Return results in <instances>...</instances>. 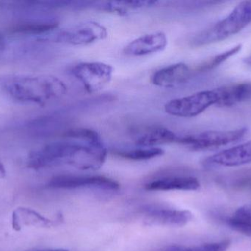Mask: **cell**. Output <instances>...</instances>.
<instances>
[{
  "mask_svg": "<svg viewBox=\"0 0 251 251\" xmlns=\"http://www.w3.org/2000/svg\"><path fill=\"white\" fill-rule=\"evenodd\" d=\"M0 88L18 102L44 105L63 97L66 84L52 75H10L0 78Z\"/></svg>",
  "mask_w": 251,
  "mask_h": 251,
  "instance_id": "1",
  "label": "cell"
},
{
  "mask_svg": "<svg viewBox=\"0 0 251 251\" xmlns=\"http://www.w3.org/2000/svg\"><path fill=\"white\" fill-rule=\"evenodd\" d=\"M251 22V1H242L226 17L193 37L191 44L194 47H201L223 41L238 33Z\"/></svg>",
  "mask_w": 251,
  "mask_h": 251,
  "instance_id": "2",
  "label": "cell"
},
{
  "mask_svg": "<svg viewBox=\"0 0 251 251\" xmlns=\"http://www.w3.org/2000/svg\"><path fill=\"white\" fill-rule=\"evenodd\" d=\"M108 35L107 28L97 22L88 21L76 24L64 29H54L38 39L64 43L75 46H85L105 39Z\"/></svg>",
  "mask_w": 251,
  "mask_h": 251,
  "instance_id": "3",
  "label": "cell"
},
{
  "mask_svg": "<svg viewBox=\"0 0 251 251\" xmlns=\"http://www.w3.org/2000/svg\"><path fill=\"white\" fill-rule=\"evenodd\" d=\"M247 134L246 128L231 131H202L196 134L178 135L176 143L197 151L212 150L241 141Z\"/></svg>",
  "mask_w": 251,
  "mask_h": 251,
  "instance_id": "4",
  "label": "cell"
},
{
  "mask_svg": "<svg viewBox=\"0 0 251 251\" xmlns=\"http://www.w3.org/2000/svg\"><path fill=\"white\" fill-rule=\"evenodd\" d=\"M218 102L215 90H206L174 99L165 105V112L176 117L191 118L201 114Z\"/></svg>",
  "mask_w": 251,
  "mask_h": 251,
  "instance_id": "5",
  "label": "cell"
},
{
  "mask_svg": "<svg viewBox=\"0 0 251 251\" xmlns=\"http://www.w3.org/2000/svg\"><path fill=\"white\" fill-rule=\"evenodd\" d=\"M72 74L89 93H96L105 88L111 81L113 66L101 62H85L74 66Z\"/></svg>",
  "mask_w": 251,
  "mask_h": 251,
  "instance_id": "6",
  "label": "cell"
},
{
  "mask_svg": "<svg viewBox=\"0 0 251 251\" xmlns=\"http://www.w3.org/2000/svg\"><path fill=\"white\" fill-rule=\"evenodd\" d=\"M47 187L59 190L76 189H98L104 191L116 192L120 189L119 183L111 178L101 175L78 176V175H58L51 178Z\"/></svg>",
  "mask_w": 251,
  "mask_h": 251,
  "instance_id": "7",
  "label": "cell"
},
{
  "mask_svg": "<svg viewBox=\"0 0 251 251\" xmlns=\"http://www.w3.org/2000/svg\"><path fill=\"white\" fill-rule=\"evenodd\" d=\"M191 212L186 210L153 208L145 212L143 222L149 226H185L191 221Z\"/></svg>",
  "mask_w": 251,
  "mask_h": 251,
  "instance_id": "8",
  "label": "cell"
},
{
  "mask_svg": "<svg viewBox=\"0 0 251 251\" xmlns=\"http://www.w3.org/2000/svg\"><path fill=\"white\" fill-rule=\"evenodd\" d=\"M251 163V140L243 144L222 150L204 161L206 167L242 166Z\"/></svg>",
  "mask_w": 251,
  "mask_h": 251,
  "instance_id": "9",
  "label": "cell"
},
{
  "mask_svg": "<svg viewBox=\"0 0 251 251\" xmlns=\"http://www.w3.org/2000/svg\"><path fill=\"white\" fill-rule=\"evenodd\" d=\"M168 45V38L163 32H151L142 35L128 43L124 49V53L127 56H148L159 53L166 48Z\"/></svg>",
  "mask_w": 251,
  "mask_h": 251,
  "instance_id": "10",
  "label": "cell"
},
{
  "mask_svg": "<svg viewBox=\"0 0 251 251\" xmlns=\"http://www.w3.org/2000/svg\"><path fill=\"white\" fill-rule=\"evenodd\" d=\"M192 72L186 63H175L154 72L151 77V82L161 88H174L185 83L191 76Z\"/></svg>",
  "mask_w": 251,
  "mask_h": 251,
  "instance_id": "11",
  "label": "cell"
},
{
  "mask_svg": "<svg viewBox=\"0 0 251 251\" xmlns=\"http://www.w3.org/2000/svg\"><path fill=\"white\" fill-rule=\"evenodd\" d=\"M178 136L164 127H147L134 134V141L140 147H157L162 144L176 143Z\"/></svg>",
  "mask_w": 251,
  "mask_h": 251,
  "instance_id": "12",
  "label": "cell"
},
{
  "mask_svg": "<svg viewBox=\"0 0 251 251\" xmlns=\"http://www.w3.org/2000/svg\"><path fill=\"white\" fill-rule=\"evenodd\" d=\"M197 178L191 176H169L158 178L147 183L145 190L148 191H195L200 188Z\"/></svg>",
  "mask_w": 251,
  "mask_h": 251,
  "instance_id": "13",
  "label": "cell"
},
{
  "mask_svg": "<svg viewBox=\"0 0 251 251\" xmlns=\"http://www.w3.org/2000/svg\"><path fill=\"white\" fill-rule=\"evenodd\" d=\"M220 107H231L251 97V83H240L215 88Z\"/></svg>",
  "mask_w": 251,
  "mask_h": 251,
  "instance_id": "14",
  "label": "cell"
},
{
  "mask_svg": "<svg viewBox=\"0 0 251 251\" xmlns=\"http://www.w3.org/2000/svg\"><path fill=\"white\" fill-rule=\"evenodd\" d=\"M58 25V21L55 18L41 16L34 17L33 19H27L20 23L16 24L11 31L15 34L41 36L57 29Z\"/></svg>",
  "mask_w": 251,
  "mask_h": 251,
  "instance_id": "15",
  "label": "cell"
},
{
  "mask_svg": "<svg viewBox=\"0 0 251 251\" xmlns=\"http://www.w3.org/2000/svg\"><path fill=\"white\" fill-rule=\"evenodd\" d=\"M159 3L153 0H126V1H106L100 6L101 10L119 15H126L132 10L149 8Z\"/></svg>",
  "mask_w": 251,
  "mask_h": 251,
  "instance_id": "16",
  "label": "cell"
},
{
  "mask_svg": "<svg viewBox=\"0 0 251 251\" xmlns=\"http://www.w3.org/2000/svg\"><path fill=\"white\" fill-rule=\"evenodd\" d=\"M52 222L47 218L41 216L35 211L29 209H18L13 212V226L18 231L22 225H38V226H50Z\"/></svg>",
  "mask_w": 251,
  "mask_h": 251,
  "instance_id": "17",
  "label": "cell"
},
{
  "mask_svg": "<svg viewBox=\"0 0 251 251\" xmlns=\"http://www.w3.org/2000/svg\"><path fill=\"white\" fill-rule=\"evenodd\" d=\"M164 150L159 147H138L131 150H118L115 155L124 159L133 161H145L159 157L164 154Z\"/></svg>",
  "mask_w": 251,
  "mask_h": 251,
  "instance_id": "18",
  "label": "cell"
},
{
  "mask_svg": "<svg viewBox=\"0 0 251 251\" xmlns=\"http://www.w3.org/2000/svg\"><path fill=\"white\" fill-rule=\"evenodd\" d=\"M241 49L242 44H237V45L233 47L232 48L229 49L226 51L223 52L220 54L216 55L212 58L206 60L204 63H201L200 66H198L196 71L198 72H203L212 70V69H215V67L221 65V63L226 61L228 59L234 56V55L237 54L241 50Z\"/></svg>",
  "mask_w": 251,
  "mask_h": 251,
  "instance_id": "19",
  "label": "cell"
},
{
  "mask_svg": "<svg viewBox=\"0 0 251 251\" xmlns=\"http://www.w3.org/2000/svg\"><path fill=\"white\" fill-rule=\"evenodd\" d=\"M228 226L247 237H251V220L240 214L234 212V215L227 220Z\"/></svg>",
  "mask_w": 251,
  "mask_h": 251,
  "instance_id": "20",
  "label": "cell"
},
{
  "mask_svg": "<svg viewBox=\"0 0 251 251\" xmlns=\"http://www.w3.org/2000/svg\"><path fill=\"white\" fill-rule=\"evenodd\" d=\"M231 246V241L224 240L218 243H207L186 249L185 251H227Z\"/></svg>",
  "mask_w": 251,
  "mask_h": 251,
  "instance_id": "21",
  "label": "cell"
},
{
  "mask_svg": "<svg viewBox=\"0 0 251 251\" xmlns=\"http://www.w3.org/2000/svg\"><path fill=\"white\" fill-rule=\"evenodd\" d=\"M235 187L240 190H251V177L243 178L237 181L235 184Z\"/></svg>",
  "mask_w": 251,
  "mask_h": 251,
  "instance_id": "22",
  "label": "cell"
},
{
  "mask_svg": "<svg viewBox=\"0 0 251 251\" xmlns=\"http://www.w3.org/2000/svg\"><path fill=\"white\" fill-rule=\"evenodd\" d=\"M236 212L251 220V203L239 208Z\"/></svg>",
  "mask_w": 251,
  "mask_h": 251,
  "instance_id": "23",
  "label": "cell"
},
{
  "mask_svg": "<svg viewBox=\"0 0 251 251\" xmlns=\"http://www.w3.org/2000/svg\"><path fill=\"white\" fill-rule=\"evenodd\" d=\"M186 248L183 247L181 246H178V245H171V246H167V247L163 248L159 251H185Z\"/></svg>",
  "mask_w": 251,
  "mask_h": 251,
  "instance_id": "24",
  "label": "cell"
},
{
  "mask_svg": "<svg viewBox=\"0 0 251 251\" xmlns=\"http://www.w3.org/2000/svg\"><path fill=\"white\" fill-rule=\"evenodd\" d=\"M7 45V39H6L5 37L0 35V52H2L3 50H5Z\"/></svg>",
  "mask_w": 251,
  "mask_h": 251,
  "instance_id": "25",
  "label": "cell"
},
{
  "mask_svg": "<svg viewBox=\"0 0 251 251\" xmlns=\"http://www.w3.org/2000/svg\"><path fill=\"white\" fill-rule=\"evenodd\" d=\"M244 63L247 65L248 66L251 68V56H248L247 57L244 59Z\"/></svg>",
  "mask_w": 251,
  "mask_h": 251,
  "instance_id": "26",
  "label": "cell"
},
{
  "mask_svg": "<svg viewBox=\"0 0 251 251\" xmlns=\"http://www.w3.org/2000/svg\"><path fill=\"white\" fill-rule=\"evenodd\" d=\"M33 251H69L66 249H41V250H36Z\"/></svg>",
  "mask_w": 251,
  "mask_h": 251,
  "instance_id": "27",
  "label": "cell"
},
{
  "mask_svg": "<svg viewBox=\"0 0 251 251\" xmlns=\"http://www.w3.org/2000/svg\"><path fill=\"white\" fill-rule=\"evenodd\" d=\"M4 167H3L2 165L0 163V175H4Z\"/></svg>",
  "mask_w": 251,
  "mask_h": 251,
  "instance_id": "28",
  "label": "cell"
}]
</instances>
